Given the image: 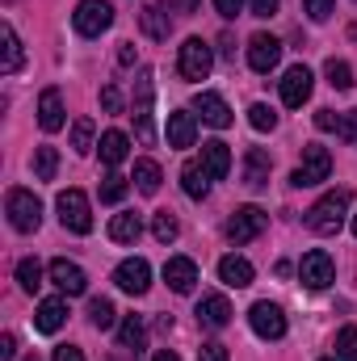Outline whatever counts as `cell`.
Wrapping results in <instances>:
<instances>
[{
  "label": "cell",
  "instance_id": "32",
  "mask_svg": "<svg viewBox=\"0 0 357 361\" xmlns=\"http://www.w3.org/2000/svg\"><path fill=\"white\" fill-rule=\"evenodd\" d=\"M324 76H328V85H332L337 92L353 89V68H349L345 59H328V63H324Z\"/></svg>",
  "mask_w": 357,
  "mask_h": 361
},
{
  "label": "cell",
  "instance_id": "37",
  "mask_svg": "<svg viewBox=\"0 0 357 361\" xmlns=\"http://www.w3.org/2000/svg\"><path fill=\"white\" fill-rule=\"evenodd\" d=\"M72 147H76L80 156L92 147V118H76V122H72Z\"/></svg>",
  "mask_w": 357,
  "mask_h": 361
},
{
  "label": "cell",
  "instance_id": "17",
  "mask_svg": "<svg viewBox=\"0 0 357 361\" xmlns=\"http://www.w3.org/2000/svg\"><path fill=\"white\" fill-rule=\"evenodd\" d=\"M51 281L63 290V294H85L89 290V277H85V269L80 265H72V261H51Z\"/></svg>",
  "mask_w": 357,
  "mask_h": 361
},
{
  "label": "cell",
  "instance_id": "27",
  "mask_svg": "<svg viewBox=\"0 0 357 361\" xmlns=\"http://www.w3.org/2000/svg\"><path fill=\"white\" fill-rule=\"evenodd\" d=\"M126 152H131V139L122 135V130H105L101 135V164H122L126 160Z\"/></svg>",
  "mask_w": 357,
  "mask_h": 361
},
{
  "label": "cell",
  "instance_id": "26",
  "mask_svg": "<svg viewBox=\"0 0 357 361\" xmlns=\"http://www.w3.org/2000/svg\"><path fill=\"white\" fill-rule=\"evenodd\" d=\"M139 21H143V34L156 38V42H164V38L173 34V21H169V13H164L160 4H147V8L139 13Z\"/></svg>",
  "mask_w": 357,
  "mask_h": 361
},
{
  "label": "cell",
  "instance_id": "44",
  "mask_svg": "<svg viewBox=\"0 0 357 361\" xmlns=\"http://www.w3.org/2000/svg\"><path fill=\"white\" fill-rule=\"evenodd\" d=\"M315 126H320V130H341V114H332V109H315Z\"/></svg>",
  "mask_w": 357,
  "mask_h": 361
},
{
  "label": "cell",
  "instance_id": "52",
  "mask_svg": "<svg viewBox=\"0 0 357 361\" xmlns=\"http://www.w3.org/2000/svg\"><path fill=\"white\" fill-rule=\"evenodd\" d=\"M353 235H357V214H353Z\"/></svg>",
  "mask_w": 357,
  "mask_h": 361
},
{
  "label": "cell",
  "instance_id": "34",
  "mask_svg": "<svg viewBox=\"0 0 357 361\" xmlns=\"http://www.w3.org/2000/svg\"><path fill=\"white\" fill-rule=\"evenodd\" d=\"M17 286H21L25 294H34V290L42 286V265H38L34 257H25V261H17Z\"/></svg>",
  "mask_w": 357,
  "mask_h": 361
},
{
  "label": "cell",
  "instance_id": "7",
  "mask_svg": "<svg viewBox=\"0 0 357 361\" xmlns=\"http://www.w3.org/2000/svg\"><path fill=\"white\" fill-rule=\"evenodd\" d=\"M298 281H303L307 290H328V286L337 281V265H332V257H328L324 248H311V252L298 261Z\"/></svg>",
  "mask_w": 357,
  "mask_h": 361
},
{
  "label": "cell",
  "instance_id": "1",
  "mask_svg": "<svg viewBox=\"0 0 357 361\" xmlns=\"http://www.w3.org/2000/svg\"><path fill=\"white\" fill-rule=\"evenodd\" d=\"M345 214H349V189H332L307 210V227L315 235H337L345 227Z\"/></svg>",
  "mask_w": 357,
  "mask_h": 361
},
{
  "label": "cell",
  "instance_id": "18",
  "mask_svg": "<svg viewBox=\"0 0 357 361\" xmlns=\"http://www.w3.org/2000/svg\"><path fill=\"white\" fill-rule=\"evenodd\" d=\"M202 169L210 173V180H223L227 173H231V147H227L223 139L202 143Z\"/></svg>",
  "mask_w": 357,
  "mask_h": 361
},
{
  "label": "cell",
  "instance_id": "39",
  "mask_svg": "<svg viewBox=\"0 0 357 361\" xmlns=\"http://www.w3.org/2000/svg\"><path fill=\"white\" fill-rule=\"evenodd\" d=\"M248 122H253V130H273V126H277V114H273L269 105L257 101V105L248 109Z\"/></svg>",
  "mask_w": 357,
  "mask_h": 361
},
{
  "label": "cell",
  "instance_id": "15",
  "mask_svg": "<svg viewBox=\"0 0 357 361\" xmlns=\"http://www.w3.org/2000/svg\"><path fill=\"white\" fill-rule=\"evenodd\" d=\"M193 109H198V114H202V122H206V126H214V130L231 126V109H227V101H223L219 92H198V97H193Z\"/></svg>",
  "mask_w": 357,
  "mask_h": 361
},
{
  "label": "cell",
  "instance_id": "45",
  "mask_svg": "<svg viewBox=\"0 0 357 361\" xmlns=\"http://www.w3.org/2000/svg\"><path fill=\"white\" fill-rule=\"evenodd\" d=\"M277 4H282V0H248V13H253V17H273Z\"/></svg>",
  "mask_w": 357,
  "mask_h": 361
},
{
  "label": "cell",
  "instance_id": "51",
  "mask_svg": "<svg viewBox=\"0 0 357 361\" xmlns=\"http://www.w3.org/2000/svg\"><path fill=\"white\" fill-rule=\"evenodd\" d=\"M156 361H181V357L173 353V349H160V353H156Z\"/></svg>",
  "mask_w": 357,
  "mask_h": 361
},
{
  "label": "cell",
  "instance_id": "43",
  "mask_svg": "<svg viewBox=\"0 0 357 361\" xmlns=\"http://www.w3.org/2000/svg\"><path fill=\"white\" fill-rule=\"evenodd\" d=\"M337 135L357 147V114H341V130H337Z\"/></svg>",
  "mask_w": 357,
  "mask_h": 361
},
{
  "label": "cell",
  "instance_id": "23",
  "mask_svg": "<svg viewBox=\"0 0 357 361\" xmlns=\"http://www.w3.org/2000/svg\"><path fill=\"white\" fill-rule=\"evenodd\" d=\"M139 235H143V219L135 210H122V214L109 219V240L114 244H135Z\"/></svg>",
  "mask_w": 357,
  "mask_h": 361
},
{
  "label": "cell",
  "instance_id": "30",
  "mask_svg": "<svg viewBox=\"0 0 357 361\" xmlns=\"http://www.w3.org/2000/svg\"><path fill=\"white\" fill-rule=\"evenodd\" d=\"M135 185H139V193H160V164L156 160H135Z\"/></svg>",
  "mask_w": 357,
  "mask_h": 361
},
{
  "label": "cell",
  "instance_id": "36",
  "mask_svg": "<svg viewBox=\"0 0 357 361\" xmlns=\"http://www.w3.org/2000/svg\"><path fill=\"white\" fill-rule=\"evenodd\" d=\"M337 361H357V328L337 332Z\"/></svg>",
  "mask_w": 357,
  "mask_h": 361
},
{
  "label": "cell",
  "instance_id": "49",
  "mask_svg": "<svg viewBox=\"0 0 357 361\" xmlns=\"http://www.w3.org/2000/svg\"><path fill=\"white\" fill-rule=\"evenodd\" d=\"M13 357H17V341L4 336V341H0V361H13Z\"/></svg>",
  "mask_w": 357,
  "mask_h": 361
},
{
  "label": "cell",
  "instance_id": "46",
  "mask_svg": "<svg viewBox=\"0 0 357 361\" xmlns=\"http://www.w3.org/2000/svg\"><path fill=\"white\" fill-rule=\"evenodd\" d=\"M214 8H219V17H240V8H244V0H214Z\"/></svg>",
  "mask_w": 357,
  "mask_h": 361
},
{
  "label": "cell",
  "instance_id": "4",
  "mask_svg": "<svg viewBox=\"0 0 357 361\" xmlns=\"http://www.w3.org/2000/svg\"><path fill=\"white\" fill-rule=\"evenodd\" d=\"M72 25H76V34H85V38L105 34V30L114 25V4H109V0H80L76 13H72Z\"/></svg>",
  "mask_w": 357,
  "mask_h": 361
},
{
  "label": "cell",
  "instance_id": "8",
  "mask_svg": "<svg viewBox=\"0 0 357 361\" xmlns=\"http://www.w3.org/2000/svg\"><path fill=\"white\" fill-rule=\"evenodd\" d=\"M265 227H269V214L261 206H240V210L227 219V240H231V244H248V240H257Z\"/></svg>",
  "mask_w": 357,
  "mask_h": 361
},
{
  "label": "cell",
  "instance_id": "47",
  "mask_svg": "<svg viewBox=\"0 0 357 361\" xmlns=\"http://www.w3.org/2000/svg\"><path fill=\"white\" fill-rule=\"evenodd\" d=\"M55 361H85V353H80L76 345H59V349H55Z\"/></svg>",
  "mask_w": 357,
  "mask_h": 361
},
{
  "label": "cell",
  "instance_id": "9",
  "mask_svg": "<svg viewBox=\"0 0 357 361\" xmlns=\"http://www.w3.org/2000/svg\"><path fill=\"white\" fill-rule=\"evenodd\" d=\"M248 324H253V332H257L261 341H282V336H286V315H282L277 302H253Z\"/></svg>",
  "mask_w": 357,
  "mask_h": 361
},
{
  "label": "cell",
  "instance_id": "35",
  "mask_svg": "<svg viewBox=\"0 0 357 361\" xmlns=\"http://www.w3.org/2000/svg\"><path fill=\"white\" fill-rule=\"evenodd\" d=\"M89 319H92V328H114L118 311H114V302H109V298H92V302H89Z\"/></svg>",
  "mask_w": 357,
  "mask_h": 361
},
{
  "label": "cell",
  "instance_id": "3",
  "mask_svg": "<svg viewBox=\"0 0 357 361\" xmlns=\"http://www.w3.org/2000/svg\"><path fill=\"white\" fill-rule=\"evenodd\" d=\"M332 177V152L328 147H320V143H307L303 147V164L290 173V185H320V180Z\"/></svg>",
  "mask_w": 357,
  "mask_h": 361
},
{
  "label": "cell",
  "instance_id": "48",
  "mask_svg": "<svg viewBox=\"0 0 357 361\" xmlns=\"http://www.w3.org/2000/svg\"><path fill=\"white\" fill-rule=\"evenodd\" d=\"M118 63H122V68L135 63V42H122V47H118Z\"/></svg>",
  "mask_w": 357,
  "mask_h": 361
},
{
  "label": "cell",
  "instance_id": "10",
  "mask_svg": "<svg viewBox=\"0 0 357 361\" xmlns=\"http://www.w3.org/2000/svg\"><path fill=\"white\" fill-rule=\"evenodd\" d=\"M277 63H282V42H277L273 34H253V38H248V68L265 76Z\"/></svg>",
  "mask_w": 357,
  "mask_h": 361
},
{
  "label": "cell",
  "instance_id": "12",
  "mask_svg": "<svg viewBox=\"0 0 357 361\" xmlns=\"http://www.w3.org/2000/svg\"><path fill=\"white\" fill-rule=\"evenodd\" d=\"M307 97H311V72H307L303 63L286 68V76H282V105L298 109V105H303Z\"/></svg>",
  "mask_w": 357,
  "mask_h": 361
},
{
  "label": "cell",
  "instance_id": "6",
  "mask_svg": "<svg viewBox=\"0 0 357 361\" xmlns=\"http://www.w3.org/2000/svg\"><path fill=\"white\" fill-rule=\"evenodd\" d=\"M55 206H59V223H63L68 231H76V235H89V231H92V210H89V197H85L80 189H63Z\"/></svg>",
  "mask_w": 357,
  "mask_h": 361
},
{
  "label": "cell",
  "instance_id": "38",
  "mask_svg": "<svg viewBox=\"0 0 357 361\" xmlns=\"http://www.w3.org/2000/svg\"><path fill=\"white\" fill-rule=\"evenodd\" d=\"M126 197V177H118V173H109V177L101 180V202H122Z\"/></svg>",
  "mask_w": 357,
  "mask_h": 361
},
{
  "label": "cell",
  "instance_id": "25",
  "mask_svg": "<svg viewBox=\"0 0 357 361\" xmlns=\"http://www.w3.org/2000/svg\"><path fill=\"white\" fill-rule=\"evenodd\" d=\"M193 139H198V122H193V114H169V147H193Z\"/></svg>",
  "mask_w": 357,
  "mask_h": 361
},
{
  "label": "cell",
  "instance_id": "24",
  "mask_svg": "<svg viewBox=\"0 0 357 361\" xmlns=\"http://www.w3.org/2000/svg\"><path fill=\"white\" fill-rule=\"evenodd\" d=\"M219 277H223V286H231V290H244V286H253V265L244 261V257H223L219 261Z\"/></svg>",
  "mask_w": 357,
  "mask_h": 361
},
{
  "label": "cell",
  "instance_id": "21",
  "mask_svg": "<svg viewBox=\"0 0 357 361\" xmlns=\"http://www.w3.org/2000/svg\"><path fill=\"white\" fill-rule=\"evenodd\" d=\"M269 169H273V160H269L265 147H248V156H244V185L248 189H265Z\"/></svg>",
  "mask_w": 357,
  "mask_h": 361
},
{
  "label": "cell",
  "instance_id": "42",
  "mask_svg": "<svg viewBox=\"0 0 357 361\" xmlns=\"http://www.w3.org/2000/svg\"><path fill=\"white\" fill-rule=\"evenodd\" d=\"M198 361H227V345H219V341H202Z\"/></svg>",
  "mask_w": 357,
  "mask_h": 361
},
{
  "label": "cell",
  "instance_id": "29",
  "mask_svg": "<svg viewBox=\"0 0 357 361\" xmlns=\"http://www.w3.org/2000/svg\"><path fill=\"white\" fill-rule=\"evenodd\" d=\"M0 42H4V55H0V72H4V76H13V72L21 68V59H25V55H21V38L13 34V25H4V30H0Z\"/></svg>",
  "mask_w": 357,
  "mask_h": 361
},
{
  "label": "cell",
  "instance_id": "16",
  "mask_svg": "<svg viewBox=\"0 0 357 361\" xmlns=\"http://www.w3.org/2000/svg\"><path fill=\"white\" fill-rule=\"evenodd\" d=\"M63 92L59 89H47L38 97V126L47 130V135H55V130H63Z\"/></svg>",
  "mask_w": 357,
  "mask_h": 361
},
{
  "label": "cell",
  "instance_id": "41",
  "mask_svg": "<svg viewBox=\"0 0 357 361\" xmlns=\"http://www.w3.org/2000/svg\"><path fill=\"white\" fill-rule=\"evenodd\" d=\"M101 109L105 114H122V92H118V85H105L101 89Z\"/></svg>",
  "mask_w": 357,
  "mask_h": 361
},
{
  "label": "cell",
  "instance_id": "40",
  "mask_svg": "<svg viewBox=\"0 0 357 361\" xmlns=\"http://www.w3.org/2000/svg\"><path fill=\"white\" fill-rule=\"evenodd\" d=\"M303 13H307L311 21H328V17L337 13V0H303Z\"/></svg>",
  "mask_w": 357,
  "mask_h": 361
},
{
  "label": "cell",
  "instance_id": "33",
  "mask_svg": "<svg viewBox=\"0 0 357 361\" xmlns=\"http://www.w3.org/2000/svg\"><path fill=\"white\" fill-rule=\"evenodd\" d=\"M152 235H156L160 244H173V240L181 235V223H177V214H173V210H160V214L152 219Z\"/></svg>",
  "mask_w": 357,
  "mask_h": 361
},
{
  "label": "cell",
  "instance_id": "20",
  "mask_svg": "<svg viewBox=\"0 0 357 361\" xmlns=\"http://www.w3.org/2000/svg\"><path fill=\"white\" fill-rule=\"evenodd\" d=\"M63 319H68V302H63V298H47V302H38V311H34V328L47 332V336H55V332L63 328Z\"/></svg>",
  "mask_w": 357,
  "mask_h": 361
},
{
  "label": "cell",
  "instance_id": "19",
  "mask_svg": "<svg viewBox=\"0 0 357 361\" xmlns=\"http://www.w3.org/2000/svg\"><path fill=\"white\" fill-rule=\"evenodd\" d=\"M198 319H202L206 328H227V324H231V302H227L223 294H202Z\"/></svg>",
  "mask_w": 357,
  "mask_h": 361
},
{
  "label": "cell",
  "instance_id": "2",
  "mask_svg": "<svg viewBox=\"0 0 357 361\" xmlns=\"http://www.w3.org/2000/svg\"><path fill=\"white\" fill-rule=\"evenodd\" d=\"M4 206H8V223L17 227V231H38L42 227V202L30 193V189H8V197H4Z\"/></svg>",
  "mask_w": 357,
  "mask_h": 361
},
{
  "label": "cell",
  "instance_id": "11",
  "mask_svg": "<svg viewBox=\"0 0 357 361\" xmlns=\"http://www.w3.org/2000/svg\"><path fill=\"white\" fill-rule=\"evenodd\" d=\"M114 281H118V290H126V294H147V286H152V265L143 261V257H131V261H122L118 269H114Z\"/></svg>",
  "mask_w": 357,
  "mask_h": 361
},
{
  "label": "cell",
  "instance_id": "14",
  "mask_svg": "<svg viewBox=\"0 0 357 361\" xmlns=\"http://www.w3.org/2000/svg\"><path fill=\"white\" fill-rule=\"evenodd\" d=\"M135 135H139L143 143H152V139H156V130H152V72H143V76H139V101H135Z\"/></svg>",
  "mask_w": 357,
  "mask_h": 361
},
{
  "label": "cell",
  "instance_id": "5",
  "mask_svg": "<svg viewBox=\"0 0 357 361\" xmlns=\"http://www.w3.org/2000/svg\"><path fill=\"white\" fill-rule=\"evenodd\" d=\"M210 68H214V55H210V47L202 42V38H185L181 42V55H177V72L193 85V80H206L210 76Z\"/></svg>",
  "mask_w": 357,
  "mask_h": 361
},
{
  "label": "cell",
  "instance_id": "13",
  "mask_svg": "<svg viewBox=\"0 0 357 361\" xmlns=\"http://www.w3.org/2000/svg\"><path fill=\"white\" fill-rule=\"evenodd\" d=\"M164 281H169L173 294H193V286H198V265H193L189 257H169V261H164Z\"/></svg>",
  "mask_w": 357,
  "mask_h": 361
},
{
  "label": "cell",
  "instance_id": "31",
  "mask_svg": "<svg viewBox=\"0 0 357 361\" xmlns=\"http://www.w3.org/2000/svg\"><path fill=\"white\" fill-rule=\"evenodd\" d=\"M55 173H59V152L55 147H34V177L38 180H55Z\"/></svg>",
  "mask_w": 357,
  "mask_h": 361
},
{
  "label": "cell",
  "instance_id": "50",
  "mask_svg": "<svg viewBox=\"0 0 357 361\" xmlns=\"http://www.w3.org/2000/svg\"><path fill=\"white\" fill-rule=\"evenodd\" d=\"M219 47H223V59H236V42H231V34H223Z\"/></svg>",
  "mask_w": 357,
  "mask_h": 361
},
{
  "label": "cell",
  "instance_id": "22",
  "mask_svg": "<svg viewBox=\"0 0 357 361\" xmlns=\"http://www.w3.org/2000/svg\"><path fill=\"white\" fill-rule=\"evenodd\" d=\"M118 341H122V349H126L131 357L139 361L143 349H147V328H143V319H139V315H126L122 328H118Z\"/></svg>",
  "mask_w": 357,
  "mask_h": 361
},
{
  "label": "cell",
  "instance_id": "28",
  "mask_svg": "<svg viewBox=\"0 0 357 361\" xmlns=\"http://www.w3.org/2000/svg\"><path fill=\"white\" fill-rule=\"evenodd\" d=\"M181 189H185L193 202H202V197L210 193V173H206L202 164H185V169H181Z\"/></svg>",
  "mask_w": 357,
  "mask_h": 361
},
{
  "label": "cell",
  "instance_id": "53",
  "mask_svg": "<svg viewBox=\"0 0 357 361\" xmlns=\"http://www.w3.org/2000/svg\"><path fill=\"white\" fill-rule=\"evenodd\" d=\"M25 361H38V357H25Z\"/></svg>",
  "mask_w": 357,
  "mask_h": 361
}]
</instances>
